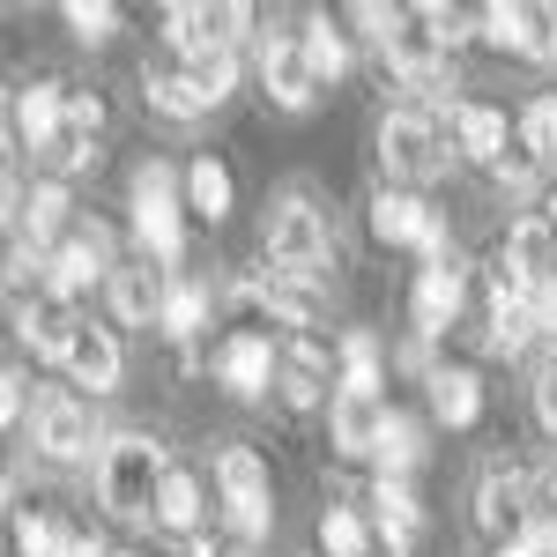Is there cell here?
<instances>
[{
	"instance_id": "obj_38",
	"label": "cell",
	"mask_w": 557,
	"mask_h": 557,
	"mask_svg": "<svg viewBox=\"0 0 557 557\" xmlns=\"http://www.w3.org/2000/svg\"><path fill=\"white\" fill-rule=\"evenodd\" d=\"M483 290H491V312H498V305H528V298H535V290H528V275H520L506 253L483 260Z\"/></svg>"
},
{
	"instance_id": "obj_4",
	"label": "cell",
	"mask_w": 557,
	"mask_h": 557,
	"mask_svg": "<svg viewBox=\"0 0 557 557\" xmlns=\"http://www.w3.org/2000/svg\"><path fill=\"white\" fill-rule=\"evenodd\" d=\"M215 483H223V520L246 543H260L268 520H275V506H268V461H260L253 446H223L215 454Z\"/></svg>"
},
{
	"instance_id": "obj_32",
	"label": "cell",
	"mask_w": 557,
	"mask_h": 557,
	"mask_svg": "<svg viewBox=\"0 0 557 557\" xmlns=\"http://www.w3.org/2000/svg\"><path fill=\"white\" fill-rule=\"evenodd\" d=\"M186 75H194V89H201L209 104H223V97L238 89V52L215 45V52H201V60H186Z\"/></svg>"
},
{
	"instance_id": "obj_45",
	"label": "cell",
	"mask_w": 557,
	"mask_h": 557,
	"mask_svg": "<svg viewBox=\"0 0 557 557\" xmlns=\"http://www.w3.org/2000/svg\"><path fill=\"white\" fill-rule=\"evenodd\" d=\"M520 60H557V8H528V52Z\"/></svg>"
},
{
	"instance_id": "obj_52",
	"label": "cell",
	"mask_w": 557,
	"mask_h": 557,
	"mask_svg": "<svg viewBox=\"0 0 557 557\" xmlns=\"http://www.w3.org/2000/svg\"><path fill=\"white\" fill-rule=\"evenodd\" d=\"M120 557H134V550H120Z\"/></svg>"
},
{
	"instance_id": "obj_29",
	"label": "cell",
	"mask_w": 557,
	"mask_h": 557,
	"mask_svg": "<svg viewBox=\"0 0 557 557\" xmlns=\"http://www.w3.org/2000/svg\"><path fill=\"white\" fill-rule=\"evenodd\" d=\"M186 209L194 215H231V172L215 164V157H194V172H186Z\"/></svg>"
},
{
	"instance_id": "obj_44",
	"label": "cell",
	"mask_w": 557,
	"mask_h": 557,
	"mask_svg": "<svg viewBox=\"0 0 557 557\" xmlns=\"http://www.w3.org/2000/svg\"><path fill=\"white\" fill-rule=\"evenodd\" d=\"M60 134L97 141V134H104V97H97V89H67V127H60Z\"/></svg>"
},
{
	"instance_id": "obj_34",
	"label": "cell",
	"mask_w": 557,
	"mask_h": 557,
	"mask_svg": "<svg viewBox=\"0 0 557 557\" xmlns=\"http://www.w3.org/2000/svg\"><path fill=\"white\" fill-rule=\"evenodd\" d=\"M320 543H327V557H364L372 550V528L349 513V506H327L320 513Z\"/></svg>"
},
{
	"instance_id": "obj_8",
	"label": "cell",
	"mask_w": 557,
	"mask_h": 557,
	"mask_svg": "<svg viewBox=\"0 0 557 557\" xmlns=\"http://www.w3.org/2000/svg\"><path fill=\"white\" fill-rule=\"evenodd\" d=\"M246 23H253V8H238V0H223V8L178 0V8H164V38H172V52H186V60H201V52H215V45H231Z\"/></svg>"
},
{
	"instance_id": "obj_37",
	"label": "cell",
	"mask_w": 557,
	"mask_h": 557,
	"mask_svg": "<svg viewBox=\"0 0 557 557\" xmlns=\"http://www.w3.org/2000/svg\"><path fill=\"white\" fill-rule=\"evenodd\" d=\"M491 172H498V186H506V201H528V194H535V178H543V157H535L528 141H513Z\"/></svg>"
},
{
	"instance_id": "obj_31",
	"label": "cell",
	"mask_w": 557,
	"mask_h": 557,
	"mask_svg": "<svg viewBox=\"0 0 557 557\" xmlns=\"http://www.w3.org/2000/svg\"><path fill=\"white\" fill-rule=\"evenodd\" d=\"M475 30L498 52H528V8L520 0H491V8H475Z\"/></svg>"
},
{
	"instance_id": "obj_20",
	"label": "cell",
	"mask_w": 557,
	"mask_h": 557,
	"mask_svg": "<svg viewBox=\"0 0 557 557\" xmlns=\"http://www.w3.org/2000/svg\"><path fill=\"white\" fill-rule=\"evenodd\" d=\"M409 312H417V327H424V335H446V327L461 320V260H431L424 275H417Z\"/></svg>"
},
{
	"instance_id": "obj_25",
	"label": "cell",
	"mask_w": 557,
	"mask_h": 557,
	"mask_svg": "<svg viewBox=\"0 0 557 557\" xmlns=\"http://www.w3.org/2000/svg\"><path fill=\"white\" fill-rule=\"evenodd\" d=\"M283 401H290V409H312V401H335V394H327V364H320V343H312V335H305L298 349H290V364H283Z\"/></svg>"
},
{
	"instance_id": "obj_10",
	"label": "cell",
	"mask_w": 557,
	"mask_h": 557,
	"mask_svg": "<svg viewBox=\"0 0 557 557\" xmlns=\"http://www.w3.org/2000/svg\"><path fill=\"white\" fill-rule=\"evenodd\" d=\"M372 231H380L386 246H424L431 260H454V253H446L438 215H431L417 194H401V186H380V194H372Z\"/></svg>"
},
{
	"instance_id": "obj_49",
	"label": "cell",
	"mask_w": 557,
	"mask_h": 557,
	"mask_svg": "<svg viewBox=\"0 0 557 557\" xmlns=\"http://www.w3.org/2000/svg\"><path fill=\"white\" fill-rule=\"evenodd\" d=\"M186 557H223V550H215V543H194V550H186Z\"/></svg>"
},
{
	"instance_id": "obj_22",
	"label": "cell",
	"mask_w": 557,
	"mask_h": 557,
	"mask_svg": "<svg viewBox=\"0 0 557 557\" xmlns=\"http://www.w3.org/2000/svg\"><path fill=\"white\" fill-rule=\"evenodd\" d=\"M67 372H75V386H89V394H112L120 386V343H112V327H75V343H67Z\"/></svg>"
},
{
	"instance_id": "obj_15",
	"label": "cell",
	"mask_w": 557,
	"mask_h": 557,
	"mask_svg": "<svg viewBox=\"0 0 557 557\" xmlns=\"http://www.w3.org/2000/svg\"><path fill=\"white\" fill-rule=\"evenodd\" d=\"M164 305H172L164 268H149V260L112 268V312H120V327H164Z\"/></svg>"
},
{
	"instance_id": "obj_21",
	"label": "cell",
	"mask_w": 557,
	"mask_h": 557,
	"mask_svg": "<svg viewBox=\"0 0 557 557\" xmlns=\"http://www.w3.org/2000/svg\"><path fill=\"white\" fill-rule=\"evenodd\" d=\"M60 127H67V89L60 83H23L15 89V134H23L38 157L60 141Z\"/></svg>"
},
{
	"instance_id": "obj_9",
	"label": "cell",
	"mask_w": 557,
	"mask_h": 557,
	"mask_svg": "<svg viewBox=\"0 0 557 557\" xmlns=\"http://www.w3.org/2000/svg\"><path fill=\"white\" fill-rule=\"evenodd\" d=\"M386 417H394V409H386L380 401V386H335V401H327V431H335V454H349V461H357V454H380V438H386Z\"/></svg>"
},
{
	"instance_id": "obj_19",
	"label": "cell",
	"mask_w": 557,
	"mask_h": 557,
	"mask_svg": "<svg viewBox=\"0 0 557 557\" xmlns=\"http://www.w3.org/2000/svg\"><path fill=\"white\" fill-rule=\"evenodd\" d=\"M75 327H83V320H75V305L52 298V290H38V298L15 312V335L38 349V357H60V364H67V343H75Z\"/></svg>"
},
{
	"instance_id": "obj_7",
	"label": "cell",
	"mask_w": 557,
	"mask_h": 557,
	"mask_svg": "<svg viewBox=\"0 0 557 557\" xmlns=\"http://www.w3.org/2000/svg\"><path fill=\"white\" fill-rule=\"evenodd\" d=\"M104 268H112V231H104V223L89 215V223H75V238H67V246H52V268H45V290L75 305V298L89 290V283L104 275Z\"/></svg>"
},
{
	"instance_id": "obj_6",
	"label": "cell",
	"mask_w": 557,
	"mask_h": 557,
	"mask_svg": "<svg viewBox=\"0 0 557 557\" xmlns=\"http://www.w3.org/2000/svg\"><path fill=\"white\" fill-rule=\"evenodd\" d=\"M380 52L394 60V75H401L409 89H431V97H438V89L454 83V67H446V45L424 30V15H417V8H394V30H386Z\"/></svg>"
},
{
	"instance_id": "obj_30",
	"label": "cell",
	"mask_w": 557,
	"mask_h": 557,
	"mask_svg": "<svg viewBox=\"0 0 557 557\" xmlns=\"http://www.w3.org/2000/svg\"><path fill=\"white\" fill-rule=\"evenodd\" d=\"M417 461H424V431H417V417L394 409V417H386V438H380V469L386 475H409Z\"/></svg>"
},
{
	"instance_id": "obj_50",
	"label": "cell",
	"mask_w": 557,
	"mask_h": 557,
	"mask_svg": "<svg viewBox=\"0 0 557 557\" xmlns=\"http://www.w3.org/2000/svg\"><path fill=\"white\" fill-rule=\"evenodd\" d=\"M498 557H528V550H520V543H506V550H498Z\"/></svg>"
},
{
	"instance_id": "obj_36",
	"label": "cell",
	"mask_w": 557,
	"mask_h": 557,
	"mask_svg": "<svg viewBox=\"0 0 557 557\" xmlns=\"http://www.w3.org/2000/svg\"><path fill=\"white\" fill-rule=\"evenodd\" d=\"M23 223H30V246L45 253V238L67 223V186H60V178H45L38 194H30V209H23Z\"/></svg>"
},
{
	"instance_id": "obj_14",
	"label": "cell",
	"mask_w": 557,
	"mask_h": 557,
	"mask_svg": "<svg viewBox=\"0 0 557 557\" xmlns=\"http://www.w3.org/2000/svg\"><path fill=\"white\" fill-rule=\"evenodd\" d=\"M498 253L528 275V290H535V298L557 290V223H550V215H513V231H506V246H498Z\"/></svg>"
},
{
	"instance_id": "obj_48",
	"label": "cell",
	"mask_w": 557,
	"mask_h": 557,
	"mask_svg": "<svg viewBox=\"0 0 557 557\" xmlns=\"http://www.w3.org/2000/svg\"><path fill=\"white\" fill-rule=\"evenodd\" d=\"M535 320H543V335L557 343V290H543V298H535Z\"/></svg>"
},
{
	"instance_id": "obj_51",
	"label": "cell",
	"mask_w": 557,
	"mask_h": 557,
	"mask_svg": "<svg viewBox=\"0 0 557 557\" xmlns=\"http://www.w3.org/2000/svg\"><path fill=\"white\" fill-rule=\"evenodd\" d=\"M550 223H557V201H550Z\"/></svg>"
},
{
	"instance_id": "obj_43",
	"label": "cell",
	"mask_w": 557,
	"mask_h": 557,
	"mask_svg": "<svg viewBox=\"0 0 557 557\" xmlns=\"http://www.w3.org/2000/svg\"><path fill=\"white\" fill-rule=\"evenodd\" d=\"M45 172H97V141H83V134H60L52 149H45Z\"/></svg>"
},
{
	"instance_id": "obj_2",
	"label": "cell",
	"mask_w": 557,
	"mask_h": 557,
	"mask_svg": "<svg viewBox=\"0 0 557 557\" xmlns=\"http://www.w3.org/2000/svg\"><path fill=\"white\" fill-rule=\"evenodd\" d=\"M454 164V141H446V127L431 120V112H386L380 120V172L386 186H431V178Z\"/></svg>"
},
{
	"instance_id": "obj_39",
	"label": "cell",
	"mask_w": 557,
	"mask_h": 557,
	"mask_svg": "<svg viewBox=\"0 0 557 557\" xmlns=\"http://www.w3.org/2000/svg\"><path fill=\"white\" fill-rule=\"evenodd\" d=\"M520 141H528L543 164H557V97H543V104L520 112Z\"/></svg>"
},
{
	"instance_id": "obj_5",
	"label": "cell",
	"mask_w": 557,
	"mask_h": 557,
	"mask_svg": "<svg viewBox=\"0 0 557 557\" xmlns=\"http://www.w3.org/2000/svg\"><path fill=\"white\" fill-rule=\"evenodd\" d=\"M320 260H327V215L312 209V201H283V209L268 215V268L320 275Z\"/></svg>"
},
{
	"instance_id": "obj_33",
	"label": "cell",
	"mask_w": 557,
	"mask_h": 557,
	"mask_svg": "<svg viewBox=\"0 0 557 557\" xmlns=\"http://www.w3.org/2000/svg\"><path fill=\"white\" fill-rule=\"evenodd\" d=\"M298 38H305V60H312V75H320V83H335V75L349 67V45H343L335 23H305Z\"/></svg>"
},
{
	"instance_id": "obj_47",
	"label": "cell",
	"mask_w": 557,
	"mask_h": 557,
	"mask_svg": "<svg viewBox=\"0 0 557 557\" xmlns=\"http://www.w3.org/2000/svg\"><path fill=\"white\" fill-rule=\"evenodd\" d=\"M0 417H8V424L23 417V372H0Z\"/></svg>"
},
{
	"instance_id": "obj_12",
	"label": "cell",
	"mask_w": 557,
	"mask_h": 557,
	"mask_svg": "<svg viewBox=\"0 0 557 557\" xmlns=\"http://www.w3.org/2000/svg\"><path fill=\"white\" fill-rule=\"evenodd\" d=\"M89 446H97L89 401H75V394H45L38 401V454L45 461H83Z\"/></svg>"
},
{
	"instance_id": "obj_41",
	"label": "cell",
	"mask_w": 557,
	"mask_h": 557,
	"mask_svg": "<svg viewBox=\"0 0 557 557\" xmlns=\"http://www.w3.org/2000/svg\"><path fill=\"white\" fill-rule=\"evenodd\" d=\"M417 15H424V30H431L438 45H446V52H454L461 38H483V30H475V15H469V8H446V0H431V8H417Z\"/></svg>"
},
{
	"instance_id": "obj_23",
	"label": "cell",
	"mask_w": 557,
	"mask_h": 557,
	"mask_svg": "<svg viewBox=\"0 0 557 557\" xmlns=\"http://www.w3.org/2000/svg\"><path fill=\"white\" fill-rule=\"evenodd\" d=\"M372 506H380V543L386 550H409L417 528H424V506L409 498V483H401V475H380V483H372Z\"/></svg>"
},
{
	"instance_id": "obj_42",
	"label": "cell",
	"mask_w": 557,
	"mask_h": 557,
	"mask_svg": "<svg viewBox=\"0 0 557 557\" xmlns=\"http://www.w3.org/2000/svg\"><path fill=\"white\" fill-rule=\"evenodd\" d=\"M343 380L380 386V343H372V335H343Z\"/></svg>"
},
{
	"instance_id": "obj_16",
	"label": "cell",
	"mask_w": 557,
	"mask_h": 557,
	"mask_svg": "<svg viewBox=\"0 0 557 557\" xmlns=\"http://www.w3.org/2000/svg\"><path fill=\"white\" fill-rule=\"evenodd\" d=\"M446 141H454V157H469V164H498V157L513 149L506 112H491V104H446Z\"/></svg>"
},
{
	"instance_id": "obj_13",
	"label": "cell",
	"mask_w": 557,
	"mask_h": 557,
	"mask_svg": "<svg viewBox=\"0 0 557 557\" xmlns=\"http://www.w3.org/2000/svg\"><path fill=\"white\" fill-rule=\"evenodd\" d=\"M260 83H268V97L283 112H305L320 97V75L305 60V38H260Z\"/></svg>"
},
{
	"instance_id": "obj_46",
	"label": "cell",
	"mask_w": 557,
	"mask_h": 557,
	"mask_svg": "<svg viewBox=\"0 0 557 557\" xmlns=\"http://www.w3.org/2000/svg\"><path fill=\"white\" fill-rule=\"evenodd\" d=\"M535 417H543V431L557 438V372H543V380H535Z\"/></svg>"
},
{
	"instance_id": "obj_1",
	"label": "cell",
	"mask_w": 557,
	"mask_h": 557,
	"mask_svg": "<svg viewBox=\"0 0 557 557\" xmlns=\"http://www.w3.org/2000/svg\"><path fill=\"white\" fill-rule=\"evenodd\" d=\"M164 446L157 438H141V431H120L112 446H104V461H97V498L112 506L120 520H157V491H164Z\"/></svg>"
},
{
	"instance_id": "obj_18",
	"label": "cell",
	"mask_w": 557,
	"mask_h": 557,
	"mask_svg": "<svg viewBox=\"0 0 557 557\" xmlns=\"http://www.w3.org/2000/svg\"><path fill=\"white\" fill-rule=\"evenodd\" d=\"M238 298H253V305H268L283 327H312L327 305H320V290H312V275H283V268H268L260 283H246Z\"/></svg>"
},
{
	"instance_id": "obj_17",
	"label": "cell",
	"mask_w": 557,
	"mask_h": 557,
	"mask_svg": "<svg viewBox=\"0 0 557 557\" xmlns=\"http://www.w3.org/2000/svg\"><path fill=\"white\" fill-rule=\"evenodd\" d=\"M215 380L231 386L238 401L268 394V380H283V372H275V349H268V335H231V343L215 349Z\"/></svg>"
},
{
	"instance_id": "obj_3",
	"label": "cell",
	"mask_w": 557,
	"mask_h": 557,
	"mask_svg": "<svg viewBox=\"0 0 557 557\" xmlns=\"http://www.w3.org/2000/svg\"><path fill=\"white\" fill-rule=\"evenodd\" d=\"M134 238H141V253L164 260V268L186 253V223H178V172H172V164H141V172H134Z\"/></svg>"
},
{
	"instance_id": "obj_26",
	"label": "cell",
	"mask_w": 557,
	"mask_h": 557,
	"mask_svg": "<svg viewBox=\"0 0 557 557\" xmlns=\"http://www.w3.org/2000/svg\"><path fill=\"white\" fill-rule=\"evenodd\" d=\"M141 97H149V112H164V120H201V112H209V97L194 89V75H172V67H149V75H141Z\"/></svg>"
},
{
	"instance_id": "obj_35",
	"label": "cell",
	"mask_w": 557,
	"mask_h": 557,
	"mask_svg": "<svg viewBox=\"0 0 557 557\" xmlns=\"http://www.w3.org/2000/svg\"><path fill=\"white\" fill-rule=\"evenodd\" d=\"M201 320H209V290H201L194 275H178V283H172V305H164V335H178V343H186Z\"/></svg>"
},
{
	"instance_id": "obj_11",
	"label": "cell",
	"mask_w": 557,
	"mask_h": 557,
	"mask_svg": "<svg viewBox=\"0 0 557 557\" xmlns=\"http://www.w3.org/2000/svg\"><path fill=\"white\" fill-rule=\"evenodd\" d=\"M528 513H535V483H528L520 469H491L483 475V491H475V528H483V535L520 543V535H528Z\"/></svg>"
},
{
	"instance_id": "obj_28",
	"label": "cell",
	"mask_w": 557,
	"mask_h": 557,
	"mask_svg": "<svg viewBox=\"0 0 557 557\" xmlns=\"http://www.w3.org/2000/svg\"><path fill=\"white\" fill-rule=\"evenodd\" d=\"M535 335H543L535 298H528V305H498V312H491V335H483V349H491V357H520Z\"/></svg>"
},
{
	"instance_id": "obj_40",
	"label": "cell",
	"mask_w": 557,
	"mask_h": 557,
	"mask_svg": "<svg viewBox=\"0 0 557 557\" xmlns=\"http://www.w3.org/2000/svg\"><path fill=\"white\" fill-rule=\"evenodd\" d=\"M67 30L83 45H104L120 30V8H104V0H67Z\"/></svg>"
},
{
	"instance_id": "obj_27",
	"label": "cell",
	"mask_w": 557,
	"mask_h": 557,
	"mask_svg": "<svg viewBox=\"0 0 557 557\" xmlns=\"http://www.w3.org/2000/svg\"><path fill=\"white\" fill-rule=\"evenodd\" d=\"M157 528H172V535H194V528H201V483L186 469L164 475V491H157Z\"/></svg>"
},
{
	"instance_id": "obj_24",
	"label": "cell",
	"mask_w": 557,
	"mask_h": 557,
	"mask_svg": "<svg viewBox=\"0 0 557 557\" xmlns=\"http://www.w3.org/2000/svg\"><path fill=\"white\" fill-rule=\"evenodd\" d=\"M431 409H438V424L469 431L483 417V386H475L469 364H446V372H431Z\"/></svg>"
}]
</instances>
